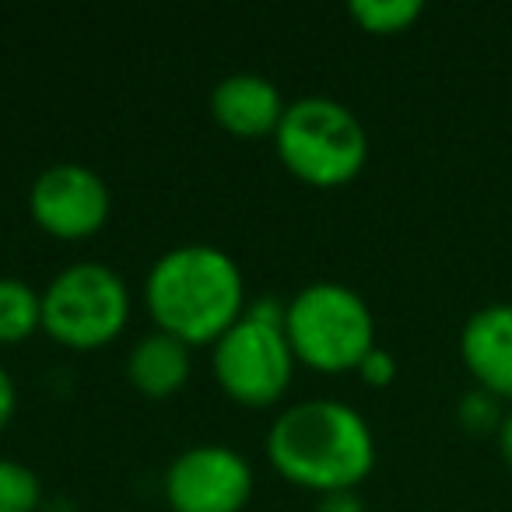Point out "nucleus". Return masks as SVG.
Segmentation results:
<instances>
[{
    "instance_id": "5",
    "label": "nucleus",
    "mask_w": 512,
    "mask_h": 512,
    "mask_svg": "<svg viewBox=\"0 0 512 512\" xmlns=\"http://www.w3.org/2000/svg\"><path fill=\"white\" fill-rule=\"evenodd\" d=\"M292 344L278 302L260 299L214 341V376L242 404H271L292 383Z\"/></svg>"
},
{
    "instance_id": "3",
    "label": "nucleus",
    "mask_w": 512,
    "mask_h": 512,
    "mask_svg": "<svg viewBox=\"0 0 512 512\" xmlns=\"http://www.w3.org/2000/svg\"><path fill=\"white\" fill-rule=\"evenodd\" d=\"M285 334L295 355L320 372L358 369L376 348V320L369 306L341 281L302 288L285 309Z\"/></svg>"
},
{
    "instance_id": "13",
    "label": "nucleus",
    "mask_w": 512,
    "mask_h": 512,
    "mask_svg": "<svg viewBox=\"0 0 512 512\" xmlns=\"http://www.w3.org/2000/svg\"><path fill=\"white\" fill-rule=\"evenodd\" d=\"M421 0H351V18L369 32H404L421 18Z\"/></svg>"
},
{
    "instance_id": "15",
    "label": "nucleus",
    "mask_w": 512,
    "mask_h": 512,
    "mask_svg": "<svg viewBox=\"0 0 512 512\" xmlns=\"http://www.w3.org/2000/svg\"><path fill=\"white\" fill-rule=\"evenodd\" d=\"M460 418L467 421L470 428H495V421L502 425V418H498V411H495V400H491V393H484V390L470 393V397L463 400Z\"/></svg>"
},
{
    "instance_id": "12",
    "label": "nucleus",
    "mask_w": 512,
    "mask_h": 512,
    "mask_svg": "<svg viewBox=\"0 0 512 512\" xmlns=\"http://www.w3.org/2000/svg\"><path fill=\"white\" fill-rule=\"evenodd\" d=\"M39 323H43V295H36L18 278H0V341H22Z\"/></svg>"
},
{
    "instance_id": "6",
    "label": "nucleus",
    "mask_w": 512,
    "mask_h": 512,
    "mask_svg": "<svg viewBox=\"0 0 512 512\" xmlns=\"http://www.w3.org/2000/svg\"><path fill=\"white\" fill-rule=\"evenodd\" d=\"M130 313L127 281L106 264L81 260L43 292V327L71 348H99L123 330Z\"/></svg>"
},
{
    "instance_id": "14",
    "label": "nucleus",
    "mask_w": 512,
    "mask_h": 512,
    "mask_svg": "<svg viewBox=\"0 0 512 512\" xmlns=\"http://www.w3.org/2000/svg\"><path fill=\"white\" fill-rule=\"evenodd\" d=\"M43 488L36 470L18 460H0V512H36Z\"/></svg>"
},
{
    "instance_id": "10",
    "label": "nucleus",
    "mask_w": 512,
    "mask_h": 512,
    "mask_svg": "<svg viewBox=\"0 0 512 512\" xmlns=\"http://www.w3.org/2000/svg\"><path fill=\"white\" fill-rule=\"evenodd\" d=\"M285 102L274 81H267L264 74H228L214 85L211 92V113L221 127H228L232 134H267L278 130L281 116H285Z\"/></svg>"
},
{
    "instance_id": "16",
    "label": "nucleus",
    "mask_w": 512,
    "mask_h": 512,
    "mask_svg": "<svg viewBox=\"0 0 512 512\" xmlns=\"http://www.w3.org/2000/svg\"><path fill=\"white\" fill-rule=\"evenodd\" d=\"M362 376L369 379L372 386H386L393 379V372H397V365H393V355L390 351H383V348H372L369 355L362 358Z\"/></svg>"
},
{
    "instance_id": "9",
    "label": "nucleus",
    "mask_w": 512,
    "mask_h": 512,
    "mask_svg": "<svg viewBox=\"0 0 512 512\" xmlns=\"http://www.w3.org/2000/svg\"><path fill=\"white\" fill-rule=\"evenodd\" d=\"M460 355L484 393L512 400V302L484 306L463 323Z\"/></svg>"
},
{
    "instance_id": "1",
    "label": "nucleus",
    "mask_w": 512,
    "mask_h": 512,
    "mask_svg": "<svg viewBox=\"0 0 512 512\" xmlns=\"http://www.w3.org/2000/svg\"><path fill=\"white\" fill-rule=\"evenodd\" d=\"M267 453L288 481L330 495L351 491L369 474L376 439L355 407L341 400H302L271 425Z\"/></svg>"
},
{
    "instance_id": "8",
    "label": "nucleus",
    "mask_w": 512,
    "mask_h": 512,
    "mask_svg": "<svg viewBox=\"0 0 512 512\" xmlns=\"http://www.w3.org/2000/svg\"><path fill=\"white\" fill-rule=\"evenodd\" d=\"M29 204L46 232L60 239H81L99 232L102 221L109 218V186L88 165L60 162L39 172Z\"/></svg>"
},
{
    "instance_id": "19",
    "label": "nucleus",
    "mask_w": 512,
    "mask_h": 512,
    "mask_svg": "<svg viewBox=\"0 0 512 512\" xmlns=\"http://www.w3.org/2000/svg\"><path fill=\"white\" fill-rule=\"evenodd\" d=\"M498 446H502L505 463L512 467V411L502 414V425H498Z\"/></svg>"
},
{
    "instance_id": "17",
    "label": "nucleus",
    "mask_w": 512,
    "mask_h": 512,
    "mask_svg": "<svg viewBox=\"0 0 512 512\" xmlns=\"http://www.w3.org/2000/svg\"><path fill=\"white\" fill-rule=\"evenodd\" d=\"M316 512H365V509L351 491H330V495H323V502Z\"/></svg>"
},
{
    "instance_id": "4",
    "label": "nucleus",
    "mask_w": 512,
    "mask_h": 512,
    "mask_svg": "<svg viewBox=\"0 0 512 512\" xmlns=\"http://www.w3.org/2000/svg\"><path fill=\"white\" fill-rule=\"evenodd\" d=\"M274 134H278L281 162L313 186L348 183L362 172L369 155L362 120L327 95L292 102Z\"/></svg>"
},
{
    "instance_id": "7",
    "label": "nucleus",
    "mask_w": 512,
    "mask_h": 512,
    "mask_svg": "<svg viewBox=\"0 0 512 512\" xmlns=\"http://www.w3.org/2000/svg\"><path fill=\"white\" fill-rule=\"evenodd\" d=\"M253 491V470L232 446L183 449L165 470V498L176 512H239Z\"/></svg>"
},
{
    "instance_id": "18",
    "label": "nucleus",
    "mask_w": 512,
    "mask_h": 512,
    "mask_svg": "<svg viewBox=\"0 0 512 512\" xmlns=\"http://www.w3.org/2000/svg\"><path fill=\"white\" fill-rule=\"evenodd\" d=\"M11 414H15V379L0 365V428L8 425Z\"/></svg>"
},
{
    "instance_id": "11",
    "label": "nucleus",
    "mask_w": 512,
    "mask_h": 512,
    "mask_svg": "<svg viewBox=\"0 0 512 512\" xmlns=\"http://www.w3.org/2000/svg\"><path fill=\"white\" fill-rule=\"evenodd\" d=\"M130 383L137 386L148 397H169L190 376V351H186V341H179L176 334H165V330H155V334L141 337L130 351Z\"/></svg>"
},
{
    "instance_id": "2",
    "label": "nucleus",
    "mask_w": 512,
    "mask_h": 512,
    "mask_svg": "<svg viewBox=\"0 0 512 512\" xmlns=\"http://www.w3.org/2000/svg\"><path fill=\"white\" fill-rule=\"evenodd\" d=\"M148 309L165 334L186 344L218 341L242 309V274L218 246L190 242L158 256L148 274Z\"/></svg>"
}]
</instances>
